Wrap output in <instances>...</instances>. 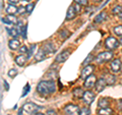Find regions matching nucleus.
I'll return each instance as SVG.
<instances>
[{"label": "nucleus", "instance_id": "1", "mask_svg": "<svg viewBox=\"0 0 122 115\" xmlns=\"http://www.w3.org/2000/svg\"><path fill=\"white\" fill-rule=\"evenodd\" d=\"M56 91V84L54 80H42L38 84L37 92L41 96H48Z\"/></svg>", "mask_w": 122, "mask_h": 115}, {"label": "nucleus", "instance_id": "2", "mask_svg": "<svg viewBox=\"0 0 122 115\" xmlns=\"http://www.w3.org/2000/svg\"><path fill=\"white\" fill-rule=\"evenodd\" d=\"M113 59V53L111 51H105L99 53L98 56L96 57L97 63H104V62H109L110 60Z\"/></svg>", "mask_w": 122, "mask_h": 115}, {"label": "nucleus", "instance_id": "3", "mask_svg": "<svg viewBox=\"0 0 122 115\" xmlns=\"http://www.w3.org/2000/svg\"><path fill=\"white\" fill-rule=\"evenodd\" d=\"M119 42H118V40L116 39L115 37H108L105 41V47L107 49H109L110 51L112 50H115L116 48H118V46H119Z\"/></svg>", "mask_w": 122, "mask_h": 115}, {"label": "nucleus", "instance_id": "4", "mask_svg": "<svg viewBox=\"0 0 122 115\" xmlns=\"http://www.w3.org/2000/svg\"><path fill=\"white\" fill-rule=\"evenodd\" d=\"M79 107L74 104H68L64 107V113L65 115H79Z\"/></svg>", "mask_w": 122, "mask_h": 115}, {"label": "nucleus", "instance_id": "5", "mask_svg": "<svg viewBox=\"0 0 122 115\" xmlns=\"http://www.w3.org/2000/svg\"><path fill=\"white\" fill-rule=\"evenodd\" d=\"M39 108H40V107L38 106L37 104H35V103H32V102L25 103V104L21 107V109H22V111H24L25 114H32L34 112H36V111Z\"/></svg>", "mask_w": 122, "mask_h": 115}, {"label": "nucleus", "instance_id": "6", "mask_svg": "<svg viewBox=\"0 0 122 115\" xmlns=\"http://www.w3.org/2000/svg\"><path fill=\"white\" fill-rule=\"evenodd\" d=\"M94 70H95V66L92 65V64H89V65H86V66H83L82 70L81 72V78L82 79H86V78H89L90 75L93 74Z\"/></svg>", "mask_w": 122, "mask_h": 115}, {"label": "nucleus", "instance_id": "7", "mask_svg": "<svg viewBox=\"0 0 122 115\" xmlns=\"http://www.w3.org/2000/svg\"><path fill=\"white\" fill-rule=\"evenodd\" d=\"M95 97H96V96H95V94L93 93V92L86 91V92H85V94H83L81 99H82V101L86 105H91L92 103L94 102Z\"/></svg>", "mask_w": 122, "mask_h": 115}, {"label": "nucleus", "instance_id": "8", "mask_svg": "<svg viewBox=\"0 0 122 115\" xmlns=\"http://www.w3.org/2000/svg\"><path fill=\"white\" fill-rule=\"evenodd\" d=\"M97 78L95 74H92L90 75L89 78H86L85 79V83H83V86H85V88H86V89H91V88H93L94 86H96L97 84Z\"/></svg>", "mask_w": 122, "mask_h": 115}, {"label": "nucleus", "instance_id": "9", "mask_svg": "<svg viewBox=\"0 0 122 115\" xmlns=\"http://www.w3.org/2000/svg\"><path fill=\"white\" fill-rule=\"evenodd\" d=\"M71 52L69 50H64L60 53V54L57 55V57L55 58V61L58 63H62V62H65V61L68 59V57L70 56Z\"/></svg>", "mask_w": 122, "mask_h": 115}, {"label": "nucleus", "instance_id": "10", "mask_svg": "<svg viewBox=\"0 0 122 115\" xmlns=\"http://www.w3.org/2000/svg\"><path fill=\"white\" fill-rule=\"evenodd\" d=\"M108 86L107 85V82H106V79L103 76V78H100L98 80H97V84H96V91L98 92V93H101V92H103L105 90V88Z\"/></svg>", "mask_w": 122, "mask_h": 115}, {"label": "nucleus", "instance_id": "11", "mask_svg": "<svg viewBox=\"0 0 122 115\" xmlns=\"http://www.w3.org/2000/svg\"><path fill=\"white\" fill-rule=\"evenodd\" d=\"M110 68H111L112 71H114V72H119L121 70V68H122V62H121V60L118 59V58L112 60L111 64H110Z\"/></svg>", "mask_w": 122, "mask_h": 115}, {"label": "nucleus", "instance_id": "12", "mask_svg": "<svg viewBox=\"0 0 122 115\" xmlns=\"http://www.w3.org/2000/svg\"><path fill=\"white\" fill-rule=\"evenodd\" d=\"M75 15H76L75 7H74L73 5H70L69 8H68V10H67L65 20H66V21H72V20H73V18L75 17Z\"/></svg>", "mask_w": 122, "mask_h": 115}, {"label": "nucleus", "instance_id": "13", "mask_svg": "<svg viewBox=\"0 0 122 115\" xmlns=\"http://www.w3.org/2000/svg\"><path fill=\"white\" fill-rule=\"evenodd\" d=\"M20 40H17L16 38H14V39L12 40H10L8 42V47L11 49V50H18V48H20Z\"/></svg>", "mask_w": 122, "mask_h": 115}, {"label": "nucleus", "instance_id": "14", "mask_svg": "<svg viewBox=\"0 0 122 115\" xmlns=\"http://www.w3.org/2000/svg\"><path fill=\"white\" fill-rule=\"evenodd\" d=\"M26 59H28V56H25L24 54H20L18 56L15 57V63L20 65V66H25Z\"/></svg>", "mask_w": 122, "mask_h": 115}, {"label": "nucleus", "instance_id": "15", "mask_svg": "<svg viewBox=\"0 0 122 115\" xmlns=\"http://www.w3.org/2000/svg\"><path fill=\"white\" fill-rule=\"evenodd\" d=\"M106 18H107V13L105 12V11H102V12H100L96 17L94 18V22L95 24H102Z\"/></svg>", "mask_w": 122, "mask_h": 115}, {"label": "nucleus", "instance_id": "16", "mask_svg": "<svg viewBox=\"0 0 122 115\" xmlns=\"http://www.w3.org/2000/svg\"><path fill=\"white\" fill-rule=\"evenodd\" d=\"M46 55H47V53H46V52L43 50V48H42V49H40V50H39V52H38L37 54H36L35 60L37 61V62H40V61L44 60V59L46 58Z\"/></svg>", "mask_w": 122, "mask_h": 115}, {"label": "nucleus", "instance_id": "17", "mask_svg": "<svg viewBox=\"0 0 122 115\" xmlns=\"http://www.w3.org/2000/svg\"><path fill=\"white\" fill-rule=\"evenodd\" d=\"M98 114L99 115H113L114 111L110 108V107H107V108H100L98 110Z\"/></svg>", "mask_w": 122, "mask_h": 115}, {"label": "nucleus", "instance_id": "18", "mask_svg": "<svg viewBox=\"0 0 122 115\" xmlns=\"http://www.w3.org/2000/svg\"><path fill=\"white\" fill-rule=\"evenodd\" d=\"M110 105V100L108 98H101L98 102V106L100 108H107Z\"/></svg>", "mask_w": 122, "mask_h": 115}, {"label": "nucleus", "instance_id": "19", "mask_svg": "<svg viewBox=\"0 0 122 115\" xmlns=\"http://www.w3.org/2000/svg\"><path fill=\"white\" fill-rule=\"evenodd\" d=\"M104 78H105L106 82H107V85H108V86H113V85H115V83H116V78H115V75H113V74H106Z\"/></svg>", "mask_w": 122, "mask_h": 115}, {"label": "nucleus", "instance_id": "20", "mask_svg": "<svg viewBox=\"0 0 122 115\" xmlns=\"http://www.w3.org/2000/svg\"><path fill=\"white\" fill-rule=\"evenodd\" d=\"M43 50L47 53V54H50V53H53L55 51V49H54V45H53L51 42H49V43L47 44H45L44 45V47H43Z\"/></svg>", "mask_w": 122, "mask_h": 115}, {"label": "nucleus", "instance_id": "21", "mask_svg": "<svg viewBox=\"0 0 122 115\" xmlns=\"http://www.w3.org/2000/svg\"><path fill=\"white\" fill-rule=\"evenodd\" d=\"M73 97L75 99H81L82 98L83 94H85V92H83V90L81 89V88H75V89L73 90Z\"/></svg>", "mask_w": 122, "mask_h": 115}, {"label": "nucleus", "instance_id": "22", "mask_svg": "<svg viewBox=\"0 0 122 115\" xmlns=\"http://www.w3.org/2000/svg\"><path fill=\"white\" fill-rule=\"evenodd\" d=\"M6 12L8 14H15L18 12V7H16L14 4H9L8 6L6 7Z\"/></svg>", "mask_w": 122, "mask_h": 115}, {"label": "nucleus", "instance_id": "23", "mask_svg": "<svg viewBox=\"0 0 122 115\" xmlns=\"http://www.w3.org/2000/svg\"><path fill=\"white\" fill-rule=\"evenodd\" d=\"M6 31L8 32L9 35L12 37V38H17L18 35H20V31H18V29H16L15 26H13V28H11V29H8V28H6Z\"/></svg>", "mask_w": 122, "mask_h": 115}, {"label": "nucleus", "instance_id": "24", "mask_svg": "<svg viewBox=\"0 0 122 115\" xmlns=\"http://www.w3.org/2000/svg\"><path fill=\"white\" fill-rule=\"evenodd\" d=\"M114 34L117 36V37H122V26H114Z\"/></svg>", "mask_w": 122, "mask_h": 115}, {"label": "nucleus", "instance_id": "25", "mask_svg": "<svg viewBox=\"0 0 122 115\" xmlns=\"http://www.w3.org/2000/svg\"><path fill=\"white\" fill-rule=\"evenodd\" d=\"M36 48H37V46H36L35 44H33V45L29 48V52H28V55H26V56H28V59H30V57H32V55L34 54V53H35Z\"/></svg>", "mask_w": 122, "mask_h": 115}, {"label": "nucleus", "instance_id": "26", "mask_svg": "<svg viewBox=\"0 0 122 115\" xmlns=\"http://www.w3.org/2000/svg\"><path fill=\"white\" fill-rule=\"evenodd\" d=\"M121 12H122V6H120V5L115 6V7H114V8L112 9V14L119 15Z\"/></svg>", "mask_w": 122, "mask_h": 115}, {"label": "nucleus", "instance_id": "27", "mask_svg": "<svg viewBox=\"0 0 122 115\" xmlns=\"http://www.w3.org/2000/svg\"><path fill=\"white\" fill-rule=\"evenodd\" d=\"M91 114V110L89 107H83L79 111V115H90Z\"/></svg>", "mask_w": 122, "mask_h": 115}, {"label": "nucleus", "instance_id": "28", "mask_svg": "<svg viewBox=\"0 0 122 115\" xmlns=\"http://www.w3.org/2000/svg\"><path fill=\"white\" fill-rule=\"evenodd\" d=\"M94 59V56H93V54H89V56L86 57V59L83 61L82 62V65L83 66H86V65H89L90 63H91V61Z\"/></svg>", "mask_w": 122, "mask_h": 115}, {"label": "nucleus", "instance_id": "29", "mask_svg": "<svg viewBox=\"0 0 122 115\" xmlns=\"http://www.w3.org/2000/svg\"><path fill=\"white\" fill-rule=\"evenodd\" d=\"M7 18H8V20L10 21V22H11V24H12V25H15V24H17V18L16 17H15V16H13V15L12 14H8V16H6Z\"/></svg>", "mask_w": 122, "mask_h": 115}, {"label": "nucleus", "instance_id": "30", "mask_svg": "<svg viewBox=\"0 0 122 115\" xmlns=\"http://www.w3.org/2000/svg\"><path fill=\"white\" fill-rule=\"evenodd\" d=\"M26 30H28V26L25 25V26L21 28V31H20V35L22 36V38H24V39H26Z\"/></svg>", "mask_w": 122, "mask_h": 115}, {"label": "nucleus", "instance_id": "31", "mask_svg": "<svg viewBox=\"0 0 122 115\" xmlns=\"http://www.w3.org/2000/svg\"><path fill=\"white\" fill-rule=\"evenodd\" d=\"M16 75H17V70L14 69V68H12V69H10V70L8 71V76H9V78H15Z\"/></svg>", "mask_w": 122, "mask_h": 115}, {"label": "nucleus", "instance_id": "32", "mask_svg": "<svg viewBox=\"0 0 122 115\" xmlns=\"http://www.w3.org/2000/svg\"><path fill=\"white\" fill-rule=\"evenodd\" d=\"M59 33H60V36L62 37L63 39H66V38L69 36V32H68L67 30H61Z\"/></svg>", "mask_w": 122, "mask_h": 115}, {"label": "nucleus", "instance_id": "33", "mask_svg": "<svg viewBox=\"0 0 122 115\" xmlns=\"http://www.w3.org/2000/svg\"><path fill=\"white\" fill-rule=\"evenodd\" d=\"M30 86L29 85V84H26V85L25 86V88H24V91H22V94H21L22 97H25V96L29 93V92H30Z\"/></svg>", "mask_w": 122, "mask_h": 115}, {"label": "nucleus", "instance_id": "34", "mask_svg": "<svg viewBox=\"0 0 122 115\" xmlns=\"http://www.w3.org/2000/svg\"><path fill=\"white\" fill-rule=\"evenodd\" d=\"M34 7H35V4H34V3H29V4L26 5V7H25V8H26V12L30 13L34 10Z\"/></svg>", "mask_w": 122, "mask_h": 115}, {"label": "nucleus", "instance_id": "35", "mask_svg": "<svg viewBox=\"0 0 122 115\" xmlns=\"http://www.w3.org/2000/svg\"><path fill=\"white\" fill-rule=\"evenodd\" d=\"M18 50H20V54H25V53H28V52H29V49H28V47H26V46H21L20 49H18Z\"/></svg>", "mask_w": 122, "mask_h": 115}, {"label": "nucleus", "instance_id": "36", "mask_svg": "<svg viewBox=\"0 0 122 115\" xmlns=\"http://www.w3.org/2000/svg\"><path fill=\"white\" fill-rule=\"evenodd\" d=\"M74 1L77 3V4H79V5H83V6H86L87 5V0H74Z\"/></svg>", "mask_w": 122, "mask_h": 115}, {"label": "nucleus", "instance_id": "37", "mask_svg": "<svg viewBox=\"0 0 122 115\" xmlns=\"http://www.w3.org/2000/svg\"><path fill=\"white\" fill-rule=\"evenodd\" d=\"M1 21L3 22V24H5V25H12V24L10 22V21H9L7 17H2V18H1Z\"/></svg>", "mask_w": 122, "mask_h": 115}, {"label": "nucleus", "instance_id": "38", "mask_svg": "<svg viewBox=\"0 0 122 115\" xmlns=\"http://www.w3.org/2000/svg\"><path fill=\"white\" fill-rule=\"evenodd\" d=\"M46 114H47V115H57V112L54 109H49Z\"/></svg>", "mask_w": 122, "mask_h": 115}, {"label": "nucleus", "instance_id": "39", "mask_svg": "<svg viewBox=\"0 0 122 115\" xmlns=\"http://www.w3.org/2000/svg\"><path fill=\"white\" fill-rule=\"evenodd\" d=\"M25 12H26V8H25V7H24V6L18 7V13L22 14V13H25Z\"/></svg>", "mask_w": 122, "mask_h": 115}, {"label": "nucleus", "instance_id": "40", "mask_svg": "<svg viewBox=\"0 0 122 115\" xmlns=\"http://www.w3.org/2000/svg\"><path fill=\"white\" fill-rule=\"evenodd\" d=\"M3 87H4V90L5 91H9V85L6 80H3Z\"/></svg>", "mask_w": 122, "mask_h": 115}, {"label": "nucleus", "instance_id": "41", "mask_svg": "<svg viewBox=\"0 0 122 115\" xmlns=\"http://www.w3.org/2000/svg\"><path fill=\"white\" fill-rule=\"evenodd\" d=\"M117 105H118V106H117V107H118V109L122 111V99H120V100H118Z\"/></svg>", "mask_w": 122, "mask_h": 115}, {"label": "nucleus", "instance_id": "42", "mask_svg": "<svg viewBox=\"0 0 122 115\" xmlns=\"http://www.w3.org/2000/svg\"><path fill=\"white\" fill-rule=\"evenodd\" d=\"M10 4H16V3L20 2V0H8Z\"/></svg>", "mask_w": 122, "mask_h": 115}, {"label": "nucleus", "instance_id": "43", "mask_svg": "<svg viewBox=\"0 0 122 115\" xmlns=\"http://www.w3.org/2000/svg\"><path fill=\"white\" fill-rule=\"evenodd\" d=\"M75 7V10H76V12H79L81 11V7H79V4H77L76 6H74Z\"/></svg>", "mask_w": 122, "mask_h": 115}, {"label": "nucleus", "instance_id": "44", "mask_svg": "<svg viewBox=\"0 0 122 115\" xmlns=\"http://www.w3.org/2000/svg\"><path fill=\"white\" fill-rule=\"evenodd\" d=\"M30 115H45V114H43V113H40V112H34V113H32Z\"/></svg>", "mask_w": 122, "mask_h": 115}, {"label": "nucleus", "instance_id": "45", "mask_svg": "<svg viewBox=\"0 0 122 115\" xmlns=\"http://www.w3.org/2000/svg\"><path fill=\"white\" fill-rule=\"evenodd\" d=\"M94 2H97V3H99V2H101V1H103V0H93Z\"/></svg>", "mask_w": 122, "mask_h": 115}, {"label": "nucleus", "instance_id": "46", "mask_svg": "<svg viewBox=\"0 0 122 115\" xmlns=\"http://www.w3.org/2000/svg\"><path fill=\"white\" fill-rule=\"evenodd\" d=\"M118 16H119V18H120V20L122 21V12H121V13H120L119 15H118Z\"/></svg>", "mask_w": 122, "mask_h": 115}, {"label": "nucleus", "instance_id": "47", "mask_svg": "<svg viewBox=\"0 0 122 115\" xmlns=\"http://www.w3.org/2000/svg\"><path fill=\"white\" fill-rule=\"evenodd\" d=\"M119 43H120V45H122V37L120 38V40H119Z\"/></svg>", "mask_w": 122, "mask_h": 115}, {"label": "nucleus", "instance_id": "48", "mask_svg": "<svg viewBox=\"0 0 122 115\" xmlns=\"http://www.w3.org/2000/svg\"><path fill=\"white\" fill-rule=\"evenodd\" d=\"M1 9H3V1H1Z\"/></svg>", "mask_w": 122, "mask_h": 115}, {"label": "nucleus", "instance_id": "49", "mask_svg": "<svg viewBox=\"0 0 122 115\" xmlns=\"http://www.w3.org/2000/svg\"><path fill=\"white\" fill-rule=\"evenodd\" d=\"M22 1H26V2H30V0H22Z\"/></svg>", "mask_w": 122, "mask_h": 115}, {"label": "nucleus", "instance_id": "50", "mask_svg": "<svg viewBox=\"0 0 122 115\" xmlns=\"http://www.w3.org/2000/svg\"><path fill=\"white\" fill-rule=\"evenodd\" d=\"M120 71H121V73H122V68H121V70H120Z\"/></svg>", "mask_w": 122, "mask_h": 115}]
</instances>
